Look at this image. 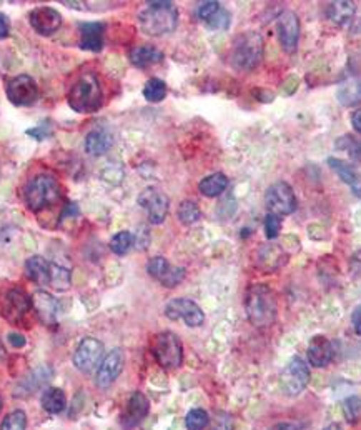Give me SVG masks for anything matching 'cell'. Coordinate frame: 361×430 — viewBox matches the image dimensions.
<instances>
[{
	"label": "cell",
	"mask_w": 361,
	"mask_h": 430,
	"mask_svg": "<svg viewBox=\"0 0 361 430\" xmlns=\"http://www.w3.org/2000/svg\"><path fill=\"white\" fill-rule=\"evenodd\" d=\"M247 317L255 327H270L275 324L278 314V304L275 292L263 284H253L245 297Z\"/></svg>",
	"instance_id": "cell-1"
},
{
	"label": "cell",
	"mask_w": 361,
	"mask_h": 430,
	"mask_svg": "<svg viewBox=\"0 0 361 430\" xmlns=\"http://www.w3.org/2000/svg\"><path fill=\"white\" fill-rule=\"evenodd\" d=\"M140 27L147 35L160 37L177 29L178 12L173 2H147L142 12L138 14Z\"/></svg>",
	"instance_id": "cell-2"
},
{
	"label": "cell",
	"mask_w": 361,
	"mask_h": 430,
	"mask_svg": "<svg viewBox=\"0 0 361 430\" xmlns=\"http://www.w3.org/2000/svg\"><path fill=\"white\" fill-rule=\"evenodd\" d=\"M67 102L78 114L97 112L103 104V94L98 79L93 74H83L70 89Z\"/></svg>",
	"instance_id": "cell-3"
},
{
	"label": "cell",
	"mask_w": 361,
	"mask_h": 430,
	"mask_svg": "<svg viewBox=\"0 0 361 430\" xmlns=\"http://www.w3.org/2000/svg\"><path fill=\"white\" fill-rule=\"evenodd\" d=\"M62 197L59 180L54 175L40 174L30 180L25 187V202L32 212L39 214L42 210L52 207Z\"/></svg>",
	"instance_id": "cell-4"
},
{
	"label": "cell",
	"mask_w": 361,
	"mask_h": 430,
	"mask_svg": "<svg viewBox=\"0 0 361 430\" xmlns=\"http://www.w3.org/2000/svg\"><path fill=\"white\" fill-rule=\"evenodd\" d=\"M263 39L258 32H245L235 39L230 64L237 70H252L262 62Z\"/></svg>",
	"instance_id": "cell-5"
},
{
	"label": "cell",
	"mask_w": 361,
	"mask_h": 430,
	"mask_svg": "<svg viewBox=\"0 0 361 430\" xmlns=\"http://www.w3.org/2000/svg\"><path fill=\"white\" fill-rule=\"evenodd\" d=\"M152 354L160 367L168 370L178 369L183 362L182 340L178 339L177 334L170 332V330H167V332H160L158 335H155L153 339Z\"/></svg>",
	"instance_id": "cell-6"
},
{
	"label": "cell",
	"mask_w": 361,
	"mask_h": 430,
	"mask_svg": "<svg viewBox=\"0 0 361 430\" xmlns=\"http://www.w3.org/2000/svg\"><path fill=\"white\" fill-rule=\"evenodd\" d=\"M265 205H267L268 214L288 215L297 209V195L293 189L287 182H275L270 185L267 194H265Z\"/></svg>",
	"instance_id": "cell-7"
},
{
	"label": "cell",
	"mask_w": 361,
	"mask_h": 430,
	"mask_svg": "<svg viewBox=\"0 0 361 430\" xmlns=\"http://www.w3.org/2000/svg\"><path fill=\"white\" fill-rule=\"evenodd\" d=\"M282 389L290 397H297L310 382V367L302 357H293L282 374Z\"/></svg>",
	"instance_id": "cell-8"
},
{
	"label": "cell",
	"mask_w": 361,
	"mask_h": 430,
	"mask_svg": "<svg viewBox=\"0 0 361 430\" xmlns=\"http://www.w3.org/2000/svg\"><path fill=\"white\" fill-rule=\"evenodd\" d=\"M0 307H2V315L9 322L20 324L32 307V299L22 289L12 287L4 292L0 299Z\"/></svg>",
	"instance_id": "cell-9"
},
{
	"label": "cell",
	"mask_w": 361,
	"mask_h": 430,
	"mask_svg": "<svg viewBox=\"0 0 361 430\" xmlns=\"http://www.w3.org/2000/svg\"><path fill=\"white\" fill-rule=\"evenodd\" d=\"M5 94L10 102L17 107H27L32 105L39 99V87L37 82L30 77V75H17V77L10 79L5 85Z\"/></svg>",
	"instance_id": "cell-10"
},
{
	"label": "cell",
	"mask_w": 361,
	"mask_h": 430,
	"mask_svg": "<svg viewBox=\"0 0 361 430\" xmlns=\"http://www.w3.org/2000/svg\"><path fill=\"white\" fill-rule=\"evenodd\" d=\"M165 315L173 322L182 320L188 327H200L205 322V314L198 304L190 299H173L165 305Z\"/></svg>",
	"instance_id": "cell-11"
},
{
	"label": "cell",
	"mask_w": 361,
	"mask_h": 430,
	"mask_svg": "<svg viewBox=\"0 0 361 430\" xmlns=\"http://www.w3.org/2000/svg\"><path fill=\"white\" fill-rule=\"evenodd\" d=\"M103 344L93 337H85L78 344L77 350L73 354V365L80 372L92 374L95 369H98L100 362L103 359Z\"/></svg>",
	"instance_id": "cell-12"
},
{
	"label": "cell",
	"mask_w": 361,
	"mask_h": 430,
	"mask_svg": "<svg viewBox=\"0 0 361 430\" xmlns=\"http://www.w3.org/2000/svg\"><path fill=\"white\" fill-rule=\"evenodd\" d=\"M277 30H278V39L282 44V49L287 54H293L298 49V40H300V20L298 15L293 10H283L280 14L278 22H277Z\"/></svg>",
	"instance_id": "cell-13"
},
{
	"label": "cell",
	"mask_w": 361,
	"mask_h": 430,
	"mask_svg": "<svg viewBox=\"0 0 361 430\" xmlns=\"http://www.w3.org/2000/svg\"><path fill=\"white\" fill-rule=\"evenodd\" d=\"M138 204L147 210L150 224H162L168 214L170 199L157 189H147L138 195Z\"/></svg>",
	"instance_id": "cell-14"
},
{
	"label": "cell",
	"mask_w": 361,
	"mask_h": 430,
	"mask_svg": "<svg viewBox=\"0 0 361 430\" xmlns=\"http://www.w3.org/2000/svg\"><path fill=\"white\" fill-rule=\"evenodd\" d=\"M125 365V355L122 352V349H113L105 355L100 362L98 369H97V377H95V382L100 389H107L112 385L115 380L118 379V375L122 374Z\"/></svg>",
	"instance_id": "cell-15"
},
{
	"label": "cell",
	"mask_w": 361,
	"mask_h": 430,
	"mask_svg": "<svg viewBox=\"0 0 361 430\" xmlns=\"http://www.w3.org/2000/svg\"><path fill=\"white\" fill-rule=\"evenodd\" d=\"M148 274L165 287H177L185 279V269L175 267L165 257H153L147 264Z\"/></svg>",
	"instance_id": "cell-16"
},
{
	"label": "cell",
	"mask_w": 361,
	"mask_h": 430,
	"mask_svg": "<svg viewBox=\"0 0 361 430\" xmlns=\"http://www.w3.org/2000/svg\"><path fill=\"white\" fill-rule=\"evenodd\" d=\"M29 22L32 25V29L40 35H52L57 32L62 25V15L52 7L42 5V7H35L32 12L29 14Z\"/></svg>",
	"instance_id": "cell-17"
},
{
	"label": "cell",
	"mask_w": 361,
	"mask_h": 430,
	"mask_svg": "<svg viewBox=\"0 0 361 430\" xmlns=\"http://www.w3.org/2000/svg\"><path fill=\"white\" fill-rule=\"evenodd\" d=\"M148 410H150L148 399L145 397L142 392H133L130 395L127 405H125L122 417H120V422H122L123 429L130 430L142 424V420L148 415Z\"/></svg>",
	"instance_id": "cell-18"
},
{
	"label": "cell",
	"mask_w": 361,
	"mask_h": 430,
	"mask_svg": "<svg viewBox=\"0 0 361 430\" xmlns=\"http://www.w3.org/2000/svg\"><path fill=\"white\" fill-rule=\"evenodd\" d=\"M333 344L325 335H313L308 342V362L313 367H327L333 360Z\"/></svg>",
	"instance_id": "cell-19"
},
{
	"label": "cell",
	"mask_w": 361,
	"mask_h": 430,
	"mask_svg": "<svg viewBox=\"0 0 361 430\" xmlns=\"http://www.w3.org/2000/svg\"><path fill=\"white\" fill-rule=\"evenodd\" d=\"M32 307L44 325H54L57 322L59 304L52 295L45 290H37L32 297Z\"/></svg>",
	"instance_id": "cell-20"
},
{
	"label": "cell",
	"mask_w": 361,
	"mask_h": 430,
	"mask_svg": "<svg viewBox=\"0 0 361 430\" xmlns=\"http://www.w3.org/2000/svg\"><path fill=\"white\" fill-rule=\"evenodd\" d=\"M105 25L100 22H85L80 25V47L90 52H100L103 49Z\"/></svg>",
	"instance_id": "cell-21"
},
{
	"label": "cell",
	"mask_w": 361,
	"mask_h": 430,
	"mask_svg": "<svg viewBox=\"0 0 361 430\" xmlns=\"http://www.w3.org/2000/svg\"><path fill=\"white\" fill-rule=\"evenodd\" d=\"M328 165L338 174V177L342 179L345 184H348L350 187L353 189V192L357 194L358 197H361V177L357 172V169H355L352 164L345 162V160H342V159L330 157Z\"/></svg>",
	"instance_id": "cell-22"
},
{
	"label": "cell",
	"mask_w": 361,
	"mask_h": 430,
	"mask_svg": "<svg viewBox=\"0 0 361 430\" xmlns=\"http://www.w3.org/2000/svg\"><path fill=\"white\" fill-rule=\"evenodd\" d=\"M25 274L32 282L39 285H50V262L42 255H32L25 262Z\"/></svg>",
	"instance_id": "cell-23"
},
{
	"label": "cell",
	"mask_w": 361,
	"mask_h": 430,
	"mask_svg": "<svg viewBox=\"0 0 361 430\" xmlns=\"http://www.w3.org/2000/svg\"><path fill=\"white\" fill-rule=\"evenodd\" d=\"M112 145H113V137L103 129L92 130V132H88L87 139H85V150H87L90 155L107 154Z\"/></svg>",
	"instance_id": "cell-24"
},
{
	"label": "cell",
	"mask_w": 361,
	"mask_h": 430,
	"mask_svg": "<svg viewBox=\"0 0 361 430\" xmlns=\"http://www.w3.org/2000/svg\"><path fill=\"white\" fill-rule=\"evenodd\" d=\"M327 12L333 24L343 27V25L352 22L355 12H357V7H355L353 2H348V0H338V2H332L328 5Z\"/></svg>",
	"instance_id": "cell-25"
},
{
	"label": "cell",
	"mask_w": 361,
	"mask_h": 430,
	"mask_svg": "<svg viewBox=\"0 0 361 430\" xmlns=\"http://www.w3.org/2000/svg\"><path fill=\"white\" fill-rule=\"evenodd\" d=\"M162 59H163V54L160 52L158 49L150 47V45L137 47L130 52V62L138 69H145V67H150V65L162 62Z\"/></svg>",
	"instance_id": "cell-26"
},
{
	"label": "cell",
	"mask_w": 361,
	"mask_h": 430,
	"mask_svg": "<svg viewBox=\"0 0 361 430\" xmlns=\"http://www.w3.org/2000/svg\"><path fill=\"white\" fill-rule=\"evenodd\" d=\"M337 97L340 104L345 107H353L361 102V82L357 79H348L340 84L337 90Z\"/></svg>",
	"instance_id": "cell-27"
},
{
	"label": "cell",
	"mask_w": 361,
	"mask_h": 430,
	"mask_svg": "<svg viewBox=\"0 0 361 430\" xmlns=\"http://www.w3.org/2000/svg\"><path fill=\"white\" fill-rule=\"evenodd\" d=\"M228 187V179L227 175L222 172H215L208 177H205L203 180H200L198 184V190L200 194L205 195V197H218L220 194H223Z\"/></svg>",
	"instance_id": "cell-28"
},
{
	"label": "cell",
	"mask_w": 361,
	"mask_h": 430,
	"mask_svg": "<svg viewBox=\"0 0 361 430\" xmlns=\"http://www.w3.org/2000/svg\"><path fill=\"white\" fill-rule=\"evenodd\" d=\"M67 397L65 392L59 387H49L42 395V407L49 414H60L65 410Z\"/></svg>",
	"instance_id": "cell-29"
},
{
	"label": "cell",
	"mask_w": 361,
	"mask_h": 430,
	"mask_svg": "<svg viewBox=\"0 0 361 430\" xmlns=\"http://www.w3.org/2000/svg\"><path fill=\"white\" fill-rule=\"evenodd\" d=\"M50 285L59 292H65L72 285V274L65 265L57 262L50 264Z\"/></svg>",
	"instance_id": "cell-30"
},
{
	"label": "cell",
	"mask_w": 361,
	"mask_h": 430,
	"mask_svg": "<svg viewBox=\"0 0 361 430\" xmlns=\"http://www.w3.org/2000/svg\"><path fill=\"white\" fill-rule=\"evenodd\" d=\"M143 97L148 100V102H162V100L167 97V85L162 79H150L147 80V84H145L143 87Z\"/></svg>",
	"instance_id": "cell-31"
},
{
	"label": "cell",
	"mask_w": 361,
	"mask_h": 430,
	"mask_svg": "<svg viewBox=\"0 0 361 430\" xmlns=\"http://www.w3.org/2000/svg\"><path fill=\"white\" fill-rule=\"evenodd\" d=\"M177 215H178V220L183 225H192L195 222H198L200 217H202V212H200V207L193 202V200H183V202L178 205Z\"/></svg>",
	"instance_id": "cell-32"
},
{
	"label": "cell",
	"mask_w": 361,
	"mask_h": 430,
	"mask_svg": "<svg viewBox=\"0 0 361 430\" xmlns=\"http://www.w3.org/2000/svg\"><path fill=\"white\" fill-rule=\"evenodd\" d=\"M133 242H135V239H133L132 232L123 230V232H118L113 235L112 240H110V249H112L113 254L125 255L130 249L133 247Z\"/></svg>",
	"instance_id": "cell-33"
},
{
	"label": "cell",
	"mask_w": 361,
	"mask_h": 430,
	"mask_svg": "<svg viewBox=\"0 0 361 430\" xmlns=\"http://www.w3.org/2000/svg\"><path fill=\"white\" fill-rule=\"evenodd\" d=\"M210 424V417L207 410L203 409H192L185 417V427L187 430H203Z\"/></svg>",
	"instance_id": "cell-34"
},
{
	"label": "cell",
	"mask_w": 361,
	"mask_h": 430,
	"mask_svg": "<svg viewBox=\"0 0 361 430\" xmlns=\"http://www.w3.org/2000/svg\"><path fill=\"white\" fill-rule=\"evenodd\" d=\"M337 147L348 152L350 159L355 162H361V139L353 137V135H343L337 142Z\"/></svg>",
	"instance_id": "cell-35"
},
{
	"label": "cell",
	"mask_w": 361,
	"mask_h": 430,
	"mask_svg": "<svg viewBox=\"0 0 361 430\" xmlns=\"http://www.w3.org/2000/svg\"><path fill=\"white\" fill-rule=\"evenodd\" d=\"M27 429V415L24 410H14L0 424V430H25Z\"/></svg>",
	"instance_id": "cell-36"
},
{
	"label": "cell",
	"mask_w": 361,
	"mask_h": 430,
	"mask_svg": "<svg viewBox=\"0 0 361 430\" xmlns=\"http://www.w3.org/2000/svg\"><path fill=\"white\" fill-rule=\"evenodd\" d=\"M49 377H50V369H47V367H40L37 370H34V372L27 377V380L24 382V385L30 384V387L27 389V392L25 394L35 392V390H37L39 387H42V385L47 382Z\"/></svg>",
	"instance_id": "cell-37"
},
{
	"label": "cell",
	"mask_w": 361,
	"mask_h": 430,
	"mask_svg": "<svg viewBox=\"0 0 361 430\" xmlns=\"http://www.w3.org/2000/svg\"><path fill=\"white\" fill-rule=\"evenodd\" d=\"M343 415L350 424H357L361 417V400L360 397H348L343 402Z\"/></svg>",
	"instance_id": "cell-38"
},
{
	"label": "cell",
	"mask_w": 361,
	"mask_h": 430,
	"mask_svg": "<svg viewBox=\"0 0 361 430\" xmlns=\"http://www.w3.org/2000/svg\"><path fill=\"white\" fill-rule=\"evenodd\" d=\"M280 230H282V217L268 214L267 219H265V234H267V237L277 239L280 235Z\"/></svg>",
	"instance_id": "cell-39"
},
{
	"label": "cell",
	"mask_w": 361,
	"mask_h": 430,
	"mask_svg": "<svg viewBox=\"0 0 361 430\" xmlns=\"http://www.w3.org/2000/svg\"><path fill=\"white\" fill-rule=\"evenodd\" d=\"M220 10V4L215 2V0H208V2H202L197 7V17L203 22H208L210 19L213 17Z\"/></svg>",
	"instance_id": "cell-40"
},
{
	"label": "cell",
	"mask_w": 361,
	"mask_h": 430,
	"mask_svg": "<svg viewBox=\"0 0 361 430\" xmlns=\"http://www.w3.org/2000/svg\"><path fill=\"white\" fill-rule=\"evenodd\" d=\"M207 25H208L210 29H213V30H223V29H227L228 25H230V14L227 12V10L220 9L218 12L215 14L213 17L208 20Z\"/></svg>",
	"instance_id": "cell-41"
},
{
	"label": "cell",
	"mask_w": 361,
	"mask_h": 430,
	"mask_svg": "<svg viewBox=\"0 0 361 430\" xmlns=\"http://www.w3.org/2000/svg\"><path fill=\"white\" fill-rule=\"evenodd\" d=\"M212 430H233V420L228 414H218Z\"/></svg>",
	"instance_id": "cell-42"
},
{
	"label": "cell",
	"mask_w": 361,
	"mask_h": 430,
	"mask_svg": "<svg viewBox=\"0 0 361 430\" xmlns=\"http://www.w3.org/2000/svg\"><path fill=\"white\" fill-rule=\"evenodd\" d=\"M27 134H29V135H32L34 139L42 140V139H45V137H49L50 129H49V125H47V124H40V125H37V127H35V129H29V130H27Z\"/></svg>",
	"instance_id": "cell-43"
},
{
	"label": "cell",
	"mask_w": 361,
	"mask_h": 430,
	"mask_svg": "<svg viewBox=\"0 0 361 430\" xmlns=\"http://www.w3.org/2000/svg\"><path fill=\"white\" fill-rule=\"evenodd\" d=\"M7 339H9L10 345L15 349H22V347H25V344H27V339H25L22 334H17V332H10L7 335Z\"/></svg>",
	"instance_id": "cell-44"
},
{
	"label": "cell",
	"mask_w": 361,
	"mask_h": 430,
	"mask_svg": "<svg viewBox=\"0 0 361 430\" xmlns=\"http://www.w3.org/2000/svg\"><path fill=\"white\" fill-rule=\"evenodd\" d=\"M10 34V20L5 14L0 12V40L7 39Z\"/></svg>",
	"instance_id": "cell-45"
},
{
	"label": "cell",
	"mask_w": 361,
	"mask_h": 430,
	"mask_svg": "<svg viewBox=\"0 0 361 430\" xmlns=\"http://www.w3.org/2000/svg\"><path fill=\"white\" fill-rule=\"evenodd\" d=\"M352 324H353L355 332H357L358 335H361V305H358V307L353 310Z\"/></svg>",
	"instance_id": "cell-46"
},
{
	"label": "cell",
	"mask_w": 361,
	"mask_h": 430,
	"mask_svg": "<svg viewBox=\"0 0 361 430\" xmlns=\"http://www.w3.org/2000/svg\"><path fill=\"white\" fill-rule=\"evenodd\" d=\"M270 430H302V427L295 422H278V424H275Z\"/></svg>",
	"instance_id": "cell-47"
},
{
	"label": "cell",
	"mask_w": 361,
	"mask_h": 430,
	"mask_svg": "<svg viewBox=\"0 0 361 430\" xmlns=\"http://www.w3.org/2000/svg\"><path fill=\"white\" fill-rule=\"evenodd\" d=\"M352 269L357 275H361V250L352 257Z\"/></svg>",
	"instance_id": "cell-48"
},
{
	"label": "cell",
	"mask_w": 361,
	"mask_h": 430,
	"mask_svg": "<svg viewBox=\"0 0 361 430\" xmlns=\"http://www.w3.org/2000/svg\"><path fill=\"white\" fill-rule=\"evenodd\" d=\"M352 124H353V129L357 130L358 134H361V109L355 110L352 114Z\"/></svg>",
	"instance_id": "cell-49"
},
{
	"label": "cell",
	"mask_w": 361,
	"mask_h": 430,
	"mask_svg": "<svg viewBox=\"0 0 361 430\" xmlns=\"http://www.w3.org/2000/svg\"><path fill=\"white\" fill-rule=\"evenodd\" d=\"M323 430H343V427L340 424H337V422H333V424H330V425H327V427H325Z\"/></svg>",
	"instance_id": "cell-50"
},
{
	"label": "cell",
	"mask_w": 361,
	"mask_h": 430,
	"mask_svg": "<svg viewBox=\"0 0 361 430\" xmlns=\"http://www.w3.org/2000/svg\"><path fill=\"white\" fill-rule=\"evenodd\" d=\"M4 357H5V349H4L2 342H0V359H4Z\"/></svg>",
	"instance_id": "cell-51"
},
{
	"label": "cell",
	"mask_w": 361,
	"mask_h": 430,
	"mask_svg": "<svg viewBox=\"0 0 361 430\" xmlns=\"http://www.w3.org/2000/svg\"><path fill=\"white\" fill-rule=\"evenodd\" d=\"M0 410H2V397H0Z\"/></svg>",
	"instance_id": "cell-52"
}]
</instances>
